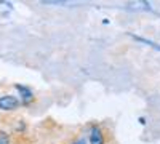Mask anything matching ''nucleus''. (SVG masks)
<instances>
[{
  "mask_svg": "<svg viewBox=\"0 0 160 144\" xmlns=\"http://www.w3.org/2000/svg\"><path fill=\"white\" fill-rule=\"evenodd\" d=\"M18 106H19L18 98L11 96V95L0 96V109H2V111H15Z\"/></svg>",
  "mask_w": 160,
  "mask_h": 144,
  "instance_id": "1",
  "label": "nucleus"
},
{
  "mask_svg": "<svg viewBox=\"0 0 160 144\" xmlns=\"http://www.w3.org/2000/svg\"><path fill=\"white\" fill-rule=\"evenodd\" d=\"M16 90L19 91V96H21V102L22 104H29L34 99V93H32L31 88L24 87V85H16Z\"/></svg>",
  "mask_w": 160,
  "mask_h": 144,
  "instance_id": "2",
  "label": "nucleus"
},
{
  "mask_svg": "<svg viewBox=\"0 0 160 144\" xmlns=\"http://www.w3.org/2000/svg\"><path fill=\"white\" fill-rule=\"evenodd\" d=\"M88 142L90 144H104V136H102V132L99 130V127H91Z\"/></svg>",
  "mask_w": 160,
  "mask_h": 144,
  "instance_id": "3",
  "label": "nucleus"
},
{
  "mask_svg": "<svg viewBox=\"0 0 160 144\" xmlns=\"http://www.w3.org/2000/svg\"><path fill=\"white\" fill-rule=\"evenodd\" d=\"M0 144H10V136L5 132H0Z\"/></svg>",
  "mask_w": 160,
  "mask_h": 144,
  "instance_id": "4",
  "label": "nucleus"
},
{
  "mask_svg": "<svg viewBox=\"0 0 160 144\" xmlns=\"http://www.w3.org/2000/svg\"><path fill=\"white\" fill-rule=\"evenodd\" d=\"M72 144H87V139H85V138H80V139H77V141L72 142Z\"/></svg>",
  "mask_w": 160,
  "mask_h": 144,
  "instance_id": "5",
  "label": "nucleus"
}]
</instances>
